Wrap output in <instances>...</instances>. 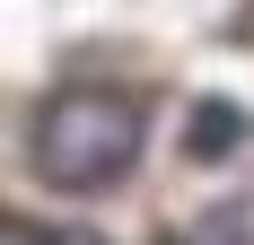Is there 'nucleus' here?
<instances>
[{
	"label": "nucleus",
	"instance_id": "1",
	"mask_svg": "<svg viewBox=\"0 0 254 245\" xmlns=\"http://www.w3.org/2000/svg\"><path fill=\"white\" fill-rule=\"evenodd\" d=\"M140 140H149V114L131 88H105V79H70L53 88L26 122V167L44 175L53 193H114L131 167H140Z\"/></svg>",
	"mask_w": 254,
	"mask_h": 245
},
{
	"label": "nucleus",
	"instance_id": "2",
	"mask_svg": "<svg viewBox=\"0 0 254 245\" xmlns=\"http://www.w3.org/2000/svg\"><path fill=\"white\" fill-rule=\"evenodd\" d=\"M254 122H246V105H228V97H202L193 105V122H184V149L202 158V167H219V158H237V140H246Z\"/></svg>",
	"mask_w": 254,
	"mask_h": 245
},
{
	"label": "nucleus",
	"instance_id": "3",
	"mask_svg": "<svg viewBox=\"0 0 254 245\" xmlns=\"http://www.w3.org/2000/svg\"><path fill=\"white\" fill-rule=\"evenodd\" d=\"M184 245H254V201H219V210H202V228Z\"/></svg>",
	"mask_w": 254,
	"mask_h": 245
},
{
	"label": "nucleus",
	"instance_id": "4",
	"mask_svg": "<svg viewBox=\"0 0 254 245\" xmlns=\"http://www.w3.org/2000/svg\"><path fill=\"white\" fill-rule=\"evenodd\" d=\"M0 245H44V228H26V219H0Z\"/></svg>",
	"mask_w": 254,
	"mask_h": 245
},
{
	"label": "nucleus",
	"instance_id": "5",
	"mask_svg": "<svg viewBox=\"0 0 254 245\" xmlns=\"http://www.w3.org/2000/svg\"><path fill=\"white\" fill-rule=\"evenodd\" d=\"M44 245H105L97 228H44Z\"/></svg>",
	"mask_w": 254,
	"mask_h": 245
},
{
	"label": "nucleus",
	"instance_id": "6",
	"mask_svg": "<svg viewBox=\"0 0 254 245\" xmlns=\"http://www.w3.org/2000/svg\"><path fill=\"white\" fill-rule=\"evenodd\" d=\"M167 245H184V237H167Z\"/></svg>",
	"mask_w": 254,
	"mask_h": 245
}]
</instances>
